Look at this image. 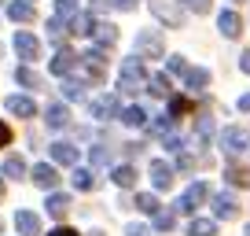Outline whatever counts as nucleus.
<instances>
[{
    "label": "nucleus",
    "instance_id": "51",
    "mask_svg": "<svg viewBox=\"0 0 250 236\" xmlns=\"http://www.w3.org/2000/svg\"><path fill=\"white\" fill-rule=\"evenodd\" d=\"M232 4H243V0H232Z\"/></svg>",
    "mask_w": 250,
    "mask_h": 236
},
{
    "label": "nucleus",
    "instance_id": "8",
    "mask_svg": "<svg viewBox=\"0 0 250 236\" xmlns=\"http://www.w3.org/2000/svg\"><path fill=\"white\" fill-rule=\"evenodd\" d=\"M30 177H33V185H37V189H55V185H59V170H55L52 163H37Z\"/></svg>",
    "mask_w": 250,
    "mask_h": 236
},
{
    "label": "nucleus",
    "instance_id": "21",
    "mask_svg": "<svg viewBox=\"0 0 250 236\" xmlns=\"http://www.w3.org/2000/svg\"><path fill=\"white\" fill-rule=\"evenodd\" d=\"M184 81H188V89L203 93V89L210 85V71H203V67H188V71H184Z\"/></svg>",
    "mask_w": 250,
    "mask_h": 236
},
{
    "label": "nucleus",
    "instance_id": "31",
    "mask_svg": "<svg viewBox=\"0 0 250 236\" xmlns=\"http://www.w3.org/2000/svg\"><path fill=\"white\" fill-rule=\"evenodd\" d=\"M136 211H144V214H158V211H162V203H158L151 192H140V196H136Z\"/></svg>",
    "mask_w": 250,
    "mask_h": 236
},
{
    "label": "nucleus",
    "instance_id": "45",
    "mask_svg": "<svg viewBox=\"0 0 250 236\" xmlns=\"http://www.w3.org/2000/svg\"><path fill=\"white\" fill-rule=\"evenodd\" d=\"M48 236H81V233H74V229H66V225H59V229H52Z\"/></svg>",
    "mask_w": 250,
    "mask_h": 236
},
{
    "label": "nucleus",
    "instance_id": "7",
    "mask_svg": "<svg viewBox=\"0 0 250 236\" xmlns=\"http://www.w3.org/2000/svg\"><path fill=\"white\" fill-rule=\"evenodd\" d=\"M15 52H19V55H22L26 63H33V59H37V55H41V41H37V37H33V33H26V30H19V33H15Z\"/></svg>",
    "mask_w": 250,
    "mask_h": 236
},
{
    "label": "nucleus",
    "instance_id": "40",
    "mask_svg": "<svg viewBox=\"0 0 250 236\" xmlns=\"http://www.w3.org/2000/svg\"><path fill=\"white\" fill-rule=\"evenodd\" d=\"M177 170H195V159H191V155H188V151H180V155H177Z\"/></svg>",
    "mask_w": 250,
    "mask_h": 236
},
{
    "label": "nucleus",
    "instance_id": "35",
    "mask_svg": "<svg viewBox=\"0 0 250 236\" xmlns=\"http://www.w3.org/2000/svg\"><path fill=\"white\" fill-rule=\"evenodd\" d=\"M188 111H191V100H184V96H177V100H169V115H173V118L188 115Z\"/></svg>",
    "mask_w": 250,
    "mask_h": 236
},
{
    "label": "nucleus",
    "instance_id": "3",
    "mask_svg": "<svg viewBox=\"0 0 250 236\" xmlns=\"http://www.w3.org/2000/svg\"><path fill=\"white\" fill-rule=\"evenodd\" d=\"M88 111H92L96 122H107V118H118L122 100H118L114 93H103V96H96V100H88Z\"/></svg>",
    "mask_w": 250,
    "mask_h": 236
},
{
    "label": "nucleus",
    "instance_id": "5",
    "mask_svg": "<svg viewBox=\"0 0 250 236\" xmlns=\"http://www.w3.org/2000/svg\"><path fill=\"white\" fill-rule=\"evenodd\" d=\"M206 196H210V185H203V181H195V185H191V189H188L184 192V196H180L177 199V207H173V214H191V211H195V207L199 203H203V199Z\"/></svg>",
    "mask_w": 250,
    "mask_h": 236
},
{
    "label": "nucleus",
    "instance_id": "13",
    "mask_svg": "<svg viewBox=\"0 0 250 236\" xmlns=\"http://www.w3.org/2000/svg\"><path fill=\"white\" fill-rule=\"evenodd\" d=\"M15 229H19V236H41V218L33 211H19L15 214Z\"/></svg>",
    "mask_w": 250,
    "mask_h": 236
},
{
    "label": "nucleus",
    "instance_id": "2",
    "mask_svg": "<svg viewBox=\"0 0 250 236\" xmlns=\"http://www.w3.org/2000/svg\"><path fill=\"white\" fill-rule=\"evenodd\" d=\"M136 55H140V59H162L166 55L162 33L158 30H140L136 33Z\"/></svg>",
    "mask_w": 250,
    "mask_h": 236
},
{
    "label": "nucleus",
    "instance_id": "20",
    "mask_svg": "<svg viewBox=\"0 0 250 236\" xmlns=\"http://www.w3.org/2000/svg\"><path fill=\"white\" fill-rule=\"evenodd\" d=\"M110 181L118 185V189H133L136 185V170L129 163H122V166H114V170H110Z\"/></svg>",
    "mask_w": 250,
    "mask_h": 236
},
{
    "label": "nucleus",
    "instance_id": "37",
    "mask_svg": "<svg viewBox=\"0 0 250 236\" xmlns=\"http://www.w3.org/2000/svg\"><path fill=\"white\" fill-rule=\"evenodd\" d=\"M62 30H66V26H62V19H59V15H55V19H52V23H48V37H52V41H55V45H59V41H62Z\"/></svg>",
    "mask_w": 250,
    "mask_h": 236
},
{
    "label": "nucleus",
    "instance_id": "46",
    "mask_svg": "<svg viewBox=\"0 0 250 236\" xmlns=\"http://www.w3.org/2000/svg\"><path fill=\"white\" fill-rule=\"evenodd\" d=\"M4 144H11V129L0 122V148H4Z\"/></svg>",
    "mask_w": 250,
    "mask_h": 236
},
{
    "label": "nucleus",
    "instance_id": "18",
    "mask_svg": "<svg viewBox=\"0 0 250 236\" xmlns=\"http://www.w3.org/2000/svg\"><path fill=\"white\" fill-rule=\"evenodd\" d=\"M225 181L235 185V189H250V170H247V166L228 163V166H225Z\"/></svg>",
    "mask_w": 250,
    "mask_h": 236
},
{
    "label": "nucleus",
    "instance_id": "44",
    "mask_svg": "<svg viewBox=\"0 0 250 236\" xmlns=\"http://www.w3.org/2000/svg\"><path fill=\"white\" fill-rule=\"evenodd\" d=\"M110 4H114V8H122V11H133V8H136V0H110Z\"/></svg>",
    "mask_w": 250,
    "mask_h": 236
},
{
    "label": "nucleus",
    "instance_id": "12",
    "mask_svg": "<svg viewBox=\"0 0 250 236\" xmlns=\"http://www.w3.org/2000/svg\"><path fill=\"white\" fill-rule=\"evenodd\" d=\"M92 37H96V48H114V41H118V30H114V23H92Z\"/></svg>",
    "mask_w": 250,
    "mask_h": 236
},
{
    "label": "nucleus",
    "instance_id": "39",
    "mask_svg": "<svg viewBox=\"0 0 250 236\" xmlns=\"http://www.w3.org/2000/svg\"><path fill=\"white\" fill-rule=\"evenodd\" d=\"M107 148H92V151H88V163H92V166H103V163H107Z\"/></svg>",
    "mask_w": 250,
    "mask_h": 236
},
{
    "label": "nucleus",
    "instance_id": "25",
    "mask_svg": "<svg viewBox=\"0 0 250 236\" xmlns=\"http://www.w3.org/2000/svg\"><path fill=\"white\" fill-rule=\"evenodd\" d=\"M188 236H217V221H210V218H191Z\"/></svg>",
    "mask_w": 250,
    "mask_h": 236
},
{
    "label": "nucleus",
    "instance_id": "43",
    "mask_svg": "<svg viewBox=\"0 0 250 236\" xmlns=\"http://www.w3.org/2000/svg\"><path fill=\"white\" fill-rule=\"evenodd\" d=\"M239 71H243V74H250V48L239 55Z\"/></svg>",
    "mask_w": 250,
    "mask_h": 236
},
{
    "label": "nucleus",
    "instance_id": "33",
    "mask_svg": "<svg viewBox=\"0 0 250 236\" xmlns=\"http://www.w3.org/2000/svg\"><path fill=\"white\" fill-rule=\"evenodd\" d=\"M55 15H59V19L78 15V0H55Z\"/></svg>",
    "mask_w": 250,
    "mask_h": 236
},
{
    "label": "nucleus",
    "instance_id": "24",
    "mask_svg": "<svg viewBox=\"0 0 250 236\" xmlns=\"http://www.w3.org/2000/svg\"><path fill=\"white\" fill-rule=\"evenodd\" d=\"M66 23H70V33H74V37H92V23H96L92 15H70Z\"/></svg>",
    "mask_w": 250,
    "mask_h": 236
},
{
    "label": "nucleus",
    "instance_id": "1",
    "mask_svg": "<svg viewBox=\"0 0 250 236\" xmlns=\"http://www.w3.org/2000/svg\"><path fill=\"white\" fill-rule=\"evenodd\" d=\"M144 85H147V67H144V59H140V55L122 59V71H118V89H122V93H140Z\"/></svg>",
    "mask_w": 250,
    "mask_h": 236
},
{
    "label": "nucleus",
    "instance_id": "47",
    "mask_svg": "<svg viewBox=\"0 0 250 236\" xmlns=\"http://www.w3.org/2000/svg\"><path fill=\"white\" fill-rule=\"evenodd\" d=\"M239 111H250V93H247V96H239Z\"/></svg>",
    "mask_w": 250,
    "mask_h": 236
},
{
    "label": "nucleus",
    "instance_id": "38",
    "mask_svg": "<svg viewBox=\"0 0 250 236\" xmlns=\"http://www.w3.org/2000/svg\"><path fill=\"white\" fill-rule=\"evenodd\" d=\"M180 4H184L188 11H195V15H206V11H210V0H180Z\"/></svg>",
    "mask_w": 250,
    "mask_h": 236
},
{
    "label": "nucleus",
    "instance_id": "4",
    "mask_svg": "<svg viewBox=\"0 0 250 236\" xmlns=\"http://www.w3.org/2000/svg\"><path fill=\"white\" fill-rule=\"evenodd\" d=\"M221 148H225L228 155L250 151V129H243V126H228L225 133H221Z\"/></svg>",
    "mask_w": 250,
    "mask_h": 236
},
{
    "label": "nucleus",
    "instance_id": "49",
    "mask_svg": "<svg viewBox=\"0 0 250 236\" xmlns=\"http://www.w3.org/2000/svg\"><path fill=\"white\" fill-rule=\"evenodd\" d=\"M88 236H103V233H88Z\"/></svg>",
    "mask_w": 250,
    "mask_h": 236
},
{
    "label": "nucleus",
    "instance_id": "14",
    "mask_svg": "<svg viewBox=\"0 0 250 236\" xmlns=\"http://www.w3.org/2000/svg\"><path fill=\"white\" fill-rule=\"evenodd\" d=\"M213 214H217V218H235V214H239V203H235V196H228V192H217V196H213Z\"/></svg>",
    "mask_w": 250,
    "mask_h": 236
},
{
    "label": "nucleus",
    "instance_id": "28",
    "mask_svg": "<svg viewBox=\"0 0 250 236\" xmlns=\"http://www.w3.org/2000/svg\"><path fill=\"white\" fill-rule=\"evenodd\" d=\"M147 133H151V137L173 133V115H155V122H147Z\"/></svg>",
    "mask_w": 250,
    "mask_h": 236
},
{
    "label": "nucleus",
    "instance_id": "10",
    "mask_svg": "<svg viewBox=\"0 0 250 236\" xmlns=\"http://www.w3.org/2000/svg\"><path fill=\"white\" fill-rule=\"evenodd\" d=\"M151 185H155L158 192L169 189V185H173V166L162 163V159H151Z\"/></svg>",
    "mask_w": 250,
    "mask_h": 236
},
{
    "label": "nucleus",
    "instance_id": "6",
    "mask_svg": "<svg viewBox=\"0 0 250 236\" xmlns=\"http://www.w3.org/2000/svg\"><path fill=\"white\" fill-rule=\"evenodd\" d=\"M78 67V55L70 52V48H59V52L52 55V63H48V71L55 74V78H66V74Z\"/></svg>",
    "mask_w": 250,
    "mask_h": 236
},
{
    "label": "nucleus",
    "instance_id": "48",
    "mask_svg": "<svg viewBox=\"0 0 250 236\" xmlns=\"http://www.w3.org/2000/svg\"><path fill=\"white\" fill-rule=\"evenodd\" d=\"M0 199H4V177H0Z\"/></svg>",
    "mask_w": 250,
    "mask_h": 236
},
{
    "label": "nucleus",
    "instance_id": "52",
    "mask_svg": "<svg viewBox=\"0 0 250 236\" xmlns=\"http://www.w3.org/2000/svg\"><path fill=\"white\" fill-rule=\"evenodd\" d=\"M247 236H250V225H247Z\"/></svg>",
    "mask_w": 250,
    "mask_h": 236
},
{
    "label": "nucleus",
    "instance_id": "27",
    "mask_svg": "<svg viewBox=\"0 0 250 236\" xmlns=\"http://www.w3.org/2000/svg\"><path fill=\"white\" fill-rule=\"evenodd\" d=\"M15 78H19V85H26V89H41V74L33 71L30 63H22V67H19V71H15Z\"/></svg>",
    "mask_w": 250,
    "mask_h": 236
},
{
    "label": "nucleus",
    "instance_id": "15",
    "mask_svg": "<svg viewBox=\"0 0 250 236\" xmlns=\"http://www.w3.org/2000/svg\"><path fill=\"white\" fill-rule=\"evenodd\" d=\"M8 15L15 19V23H33V19H37V8H33V0H11Z\"/></svg>",
    "mask_w": 250,
    "mask_h": 236
},
{
    "label": "nucleus",
    "instance_id": "17",
    "mask_svg": "<svg viewBox=\"0 0 250 236\" xmlns=\"http://www.w3.org/2000/svg\"><path fill=\"white\" fill-rule=\"evenodd\" d=\"M217 30L225 33V37H239L243 33V19L235 15V11H221L217 15Z\"/></svg>",
    "mask_w": 250,
    "mask_h": 236
},
{
    "label": "nucleus",
    "instance_id": "42",
    "mask_svg": "<svg viewBox=\"0 0 250 236\" xmlns=\"http://www.w3.org/2000/svg\"><path fill=\"white\" fill-rule=\"evenodd\" d=\"M125 236H151L144 225H125Z\"/></svg>",
    "mask_w": 250,
    "mask_h": 236
},
{
    "label": "nucleus",
    "instance_id": "50",
    "mask_svg": "<svg viewBox=\"0 0 250 236\" xmlns=\"http://www.w3.org/2000/svg\"><path fill=\"white\" fill-rule=\"evenodd\" d=\"M0 233H4V221H0Z\"/></svg>",
    "mask_w": 250,
    "mask_h": 236
},
{
    "label": "nucleus",
    "instance_id": "26",
    "mask_svg": "<svg viewBox=\"0 0 250 236\" xmlns=\"http://www.w3.org/2000/svg\"><path fill=\"white\" fill-rule=\"evenodd\" d=\"M147 89L151 96H169V78H166V74H147Z\"/></svg>",
    "mask_w": 250,
    "mask_h": 236
},
{
    "label": "nucleus",
    "instance_id": "9",
    "mask_svg": "<svg viewBox=\"0 0 250 236\" xmlns=\"http://www.w3.org/2000/svg\"><path fill=\"white\" fill-rule=\"evenodd\" d=\"M4 107H8L11 115H19V118H33L37 115V100H33V96H8Z\"/></svg>",
    "mask_w": 250,
    "mask_h": 236
},
{
    "label": "nucleus",
    "instance_id": "16",
    "mask_svg": "<svg viewBox=\"0 0 250 236\" xmlns=\"http://www.w3.org/2000/svg\"><path fill=\"white\" fill-rule=\"evenodd\" d=\"M151 11H155L166 26H180V11L173 8V0H151Z\"/></svg>",
    "mask_w": 250,
    "mask_h": 236
},
{
    "label": "nucleus",
    "instance_id": "23",
    "mask_svg": "<svg viewBox=\"0 0 250 236\" xmlns=\"http://www.w3.org/2000/svg\"><path fill=\"white\" fill-rule=\"evenodd\" d=\"M44 207H48V214H52V218H62V214L70 211V196H66V192H52Z\"/></svg>",
    "mask_w": 250,
    "mask_h": 236
},
{
    "label": "nucleus",
    "instance_id": "41",
    "mask_svg": "<svg viewBox=\"0 0 250 236\" xmlns=\"http://www.w3.org/2000/svg\"><path fill=\"white\" fill-rule=\"evenodd\" d=\"M188 63H184V55H169V74H184Z\"/></svg>",
    "mask_w": 250,
    "mask_h": 236
},
{
    "label": "nucleus",
    "instance_id": "22",
    "mask_svg": "<svg viewBox=\"0 0 250 236\" xmlns=\"http://www.w3.org/2000/svg\"><path fill=\"white\" fill-rule=\"evenodd\" d=\"M118 118H122V126H129V129L147 126V115H144V107H125V111H118Z\"/></svg>",
    "mask_w": 250,
    "mask_h": 236
},
{
    "label": "nucleus",
    "instance_id": "34",
    "mask_svg": "<svg viewBox=\"0 0 250 236\" xmlns=\"http://www.w3.org/2000/svg\"><path fill=\"white\" fill-rule=\"evenodd\" d=\"M151 218H155L158 233H169V229H173V211H158V214H151Z\"/></svg>",
    "mask_w": 250,
    "mask_h": 236
},
{
    "label": "nucleus",
    "instance_id": "36",
    "mask_svg": "<svg viewBox=\"0 0 250 236\" xmlns=\"http://www.w3.org/2000/svg\"><path fill=\"white\" fill-rule=\"evenodd\" d=\"M195 133H199V141H210V137H213V118H199V126H195Z\"/></svg>",
    "mask_w": 250,
    "mask_h": 236
},
{
    "label": "nucleus",
    "instance_id": "32",
    "mask_svg": "<svg viewBox=\"0 0 250 236\" xmlns=\"http://www.w3.org/2000/svg\"><path fill=\"white\" fill-rule=\"evenodd\" d=\"M74 189H78V192L96 189V177H92V170H74Z\"/></svg>",
    "mask_w": 250,
    "mask_h": 236
},
{
    "label": "nucleus",
    "instance_id": "19",
    "mask_svg": "<svg viewBox=\"0 0 250 236\" xmlns=\"http://www.w3.org/2000/svg\"><path fill=\"white\" fill-rule=\"evenodd\" d=\"M52 163H59V166H74L78 163V148L74 144H52Z\"/></svg>",
    "mask_w": 250,
    "mask_h": 236
},
{
    "label": "nucleus",
    "instance_id": "11",
    "mask_svg": "<svg viewBox=\"0 0 250 236\" xmlns=\"http://www.w3.org/2000/svg\"><path fill=\"white\" fill-rule=\"evenodd\" d=\"M44 122H48V129L70 126V107H66V103H52V107H44Z\"/></svg>",
    "mask_w": 250,
    "mask_h": 236
},
{
    "label": "nucleus",
    "instance_id": "29",
    "mask_svg": "<svg viewBox=\"0 0 250 236\" xmlns=\"http://www.w3.org/2000/svg\"><path fill=\"white\" fill-rule=\"evenodd\" d=\"M0 173H4V177H15V181H19V177H26V163H22L19 155H8V159H4V170H0Z\"/></svg>",
    "mask_w": 250,
    "mask_h": 236
},
{
    "label": "nucleus",
    "instance_id": "30",
    "mask_svg": "<svg viewBox=\"0 0 250 236\" xmlns=\"http://www.w3.org/2000/svg\"><path fill=\"white\" fill-rule=\"evenodd\" d=\"M59 93L66 96V100H85V81H78V78H66Z\"/></svg>",
    "mask_w": 250,
    "mask_h": 236
}]
</instances>
